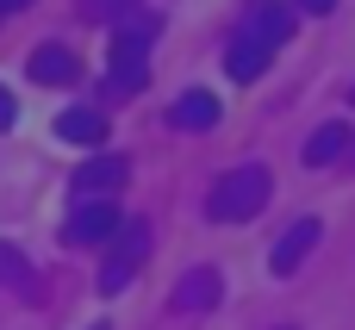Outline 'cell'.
Wrapping results in <instances>:
<instances>
[{
    "label": "cell",
    "mask_w": 355,
    "mask_h": 330,
    "mask_svg": "<svg viewBox=\"0 0 355 330\" xmlns=\"http://www.w3.org/2000/svg\"><path fill=\"white\" fill-rule=\"evenodd\" d=\"M268 193H275V175L256 162V168H231V175H218L212 181V193H206V218H218V225H243V218H256L262 206H268Z\"/></svg>",
    "instance_id": "6da1fadb"
},
{
    "label": "cell",
    "mask_w": 355,
    "mask_h": 330,
    "mask_svg": "<svg viewBox=\"0 0 355 330\" xmlns=\"http://www.w3.org/2000/svg\"><path fill=\"white\" fill-rule=\"evenodd\" d=\"M100 250H106V256H100V281H94V287H100V293H125L131 275H137L144 256H150V225H144V218H119V231H112Z\"/></svg>",
    "instance_id": "7a4b0ae2"
},
{
    "label": "cell",
    "mask_w": 355,
    "mask_h": 330,
    "mask_svg": "<svg viewBox=\"0 0 355 330\" xmlns=\"http://www.w3.org/2000/svg\"><path fill=\"white\" fill-rule=\"evenodd\" d=\"M150 44H156V25H150V19H131V25H119V31H112L106 81H112V94H119V100H131V94L144 87V56H150Z\"/></svg>",
    "instance_id": "3957f363"
},
{
    "label": "cell",
    "mask_w": 355,
    "mask_h": 330,
    "mask_svg": "<svg viewBox=\"0 0 355 330\" xmlns=\"http://www.w3.org/2000/svg\"><path fill=\"white\" fill-rule=\"evenodd\" d=\"M112 231H119V206H112V200H87V206H75V218H69V243H75V250H100Z\"/></svg>",
    "instance_id": "277c9868"
},
{
    "label": "cell",
    "mask_w": 355,
    "mask_h": 330,
    "mask_svg": "<svg viewBox=\"0 0 355 330\" xmlns=\"http://www.w3.org/2000/svg\"><path fill=\"white\" fill-rule=\"evenodd\" d=\"M25 69H31L37 87H75V81H81V62H75V50H62V44H37Z\"/></svg>",
    "instance_id": "5b68a950"
},
{
    "label": "cell",
    "mask_w": 355,
    "mask_h": 330,
    "mask_svg": "<svg viewBox=\"0 0 355 330\" xmlns=\"http://www.w3.org/2000/svg\"><path fill=\"white\" fill-rule=\"evenodd\" d=\"M125 175H131L125 156H94V162L75 168V193H87V200H112V193L125 187Z\"/></svg>",
    "instance_id": "8992f818"
},
{
    "label": "cell",
    "mask_w": 355,
    "mask_h": 330,
    "mask_svg": "<svg viewBox=\"0 0 355 330\" xmlns=\"http://www.w3.org/2000/svg\"><path fill=\"white\" fill-rule=\"evenodd\" d=\"M318 237H324V225H318V218L287 225V231H281V243H275V256H268V268H275V275H293V268L318 250Z\"/></svg>",
    "instance_id": "52a82bcc"
},
{
    "label": "cell",
    "mask_w": 355,
    "mask_h": 330,
    "mask_svg": "<svg viewBox=\"0 0 355 330\" xmlns=\"http://www.w3.org/2000/svg\"><path fill=\"white\" fill-rule=\"evenodd\" d=\"M218 293H225V281H218V268H187L168 306H175V312H212V306H218Z\"/></svg>",
    "instance_id": "ba28073f"
},
{
    "label": "cell",
    "mask_w": 355,
    "mask_h": 330,
    "mask_svg": "<svg viewBox=\"0 0 355 330\" xmlns=\"http://www.w3.org/2000/svg\"><path fill=\"white\" fill-rule=\"evenodd\" d=\"M268 62H275V44H262V37H237L231 50H225V69H231V81H262L268 75Z\"/></svg>",
    "instance_id": "9c48e42d"
},
{
    "label": "cell",
    "mask_w": 355,
    "mask_h": 330,
    "mask_svg": "<svg viewBox=\"0 0 355 330\" xmlns=\"http://www.w3.org/2000/svg\"><path fill=\"white\" fill-rule=\"evenodd\" d=\"M349 125H337V119H331V125H318V131H312V137H306V150H300V162H306V168H331V162H337V156H349Z\"/></svg>",
    "instance_id": "30bf717a"
},
{
    "label": "cell",
    "mask_w": 355,
    "mask_h": 330,
    "mask_svg": "<svg viewBox=\"0 0 355 330\" xmlns=\"http://www.w3.org/2000/svg\"><path fill=\"white\" fill-rule=\"evenodd\" d=\"M56 137H62V144H87V150H100V144H106V112H94V106H69V112L56 119Z\"/></svg>",
    "instance_id": "8fae6325"
},
{
    "label": "cell",
    "mask_w": 355,
    "mask_h": 330,
    "mask_svg": "<svg viewBox=\"0 0 355 330\" xmlns=\"http://www.w3.org/2000/svg\"><path fill=\"white\" fill-rule=\"evenodd\" d=\"M250 37H262V44H287L293 37V6H281V0H262L256 12H250Z\"/></svg>",
    "instance_id": "7c38bea8"
},
{
    "label": "cell",
    "mask_w": 355,
    "mask_h": 330,
    "mask_svg": "<svg viewBox=\"0 0 355 330\" xmlns=\"http://www.w3.org/2000/svg\"><path fill=\"white\" fill-rule=\"evenodd\" d=\"M175 125L181 131H212L218 125V100L212 94H181L175 100Z\"/></svg>",
    "instance_id": "4fadbf2b"
},
{
    "label": "cell",
    "mask_w": 355,
    "mask_h": 330,
    "mask_svg": "<svg viewBox=\"0 0 355 330\" xmlns=\"http://www.w3.org/2000/svg\"><path fill=\"white\" fill-rule=\"evenodd\" d=\"M125 6H137V0H81V19H119Z\"/></svg>",
    "instance_id": "5bb4252c"
},
{
    "label": "cell",
    "mask_w": 355,
    "mask_h": 330,
    "mask_svg": "<svg viewBox=\"0 0 355 330\" xmlns=\"http://www.w3.org/2000/svg\"><path fill=\"white\" fill-rule=\"evenodd\" d=\"M0 275H6V281H12V287H25V262H19V256H12V250H0Z\"/></svg>",
    "instance_id": "9a60e30c"
},
{
    "label": "cell",
    "mask_w": 355,
    "mask_h": 330,
    "mask_svg": "<svg viewBox=\"0 0 355 330\" xmlns=\"http://www.w3.org/2000/svg\"><path fill=\"white\" fill-rule=\"evenodd\" d=\"M12 119H19V100H12V94H6V87H0V131H6V125H12Z\"/></svg>",
    "instance_id": "2e32d148"
},
{
    "label": "cell",
    "mask_w": 355,
    "mask_h": 330,
    "mask_svg": "<svg viewBox=\"0 0 355 330\" xmlns=\"http://www.w3.org/2000/svg\"><path fill=\"white\" fill-rule=\"evenodd\" d=\"M300 12H312V19H324V12H337V0H293Z\"/></svg>",
    "instance_id": "e0dca14e"
},
{
    "label": "cell",
    "mask_w": 355,
    "mask_h": 330,
    "mask_svg": "<svg viewBox=\"0 0 355 330\" xmlns=\"http://www.w3.org/2000/svg\"><path fill=\"white\" fill-rule=\"evenodd\" d=\"M25 6H31V0H0V19H6V12H25Z\"/></svg>",
    "instance_id": "ac0fdd59"
},
{
    "label": "cell",
    "mask_w": 355,
    "mask_h": 330,
    "mask_svg": "<svg viewBox=\"0 0 355 330\" xmlns=\"http://www.w3.org/2000/svg\"><path fill=\"white\" fill-rule=\"evenodd\" d=\"M349 162H355V137H349Z\"/></svg>",
    "instance_id": "d6986e66"
},
{
    "label": "cell",
    "mask_w": 355,
    "mask_h": 330,
    "mask_svg": "<svg viewBox=\"0 0 355 330\" xmlns=\"http://www.w3.org/2000/svg\"><path fill=\"white\" fill-rule=\"evenodd\" d=\"M275 330H293V324H275Z\"/></svg>",
    "instance_id": "ffe728a7"
},
{
    "label": "cell",
    "mask_w": 355,
    "mask_h": 330,
    "mask_svg": "<svg viewBox=\"0 0 355 330\" xmlns=\"http://www.w3.org/2000/svg\"><path fill=\"white\" fill-rule=\"evenodd\" d=\"M94 330H112V324H94Z\"/></svg>",
    "instance_id": "44dd1931"
},
{
    "label": "cell",
    "mask_w": 355,
    "mask_h": 330,
    "mask_svg": "<svg viewBox=\"0 0 355 330\" xmlns=\"http://www.w3.org/2000/svg\"><path fill=\"white\" fill-rule=\"evenodd\" d=\"M349 100H355V87H349Z\"/></svg>",
    "instance_id": "7402d4cb"
}]
</instances>
